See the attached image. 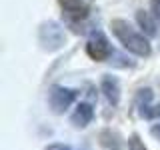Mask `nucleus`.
<instances>
[{"label": "nucleus", "instance_id": "f257e3e1", "mask_svg": "<svg viewBox=\"0 0 160 150\" xmlns=\"http://www.w3.org/2000/svg\"><path fill=\"white\" fill-rule=\"evenodd\" d=\"M110 28H112L114 36L118 38V42L122 44L128 52L136 54V56H150L152 48H150L148 38H144L138 30H134L126 20H122V18L112 20V22H110Z\"/></svg>", "mask_w": 160, "mask_h": 150}, {"label": "nucleus", "instance_id": "f03ea898", "mask_svg": "<svg viewBox=\"0 0 160 150\" xmlns=\"http://www.w3.org/2000/svg\"><path fill=\"white\" fill-rule=\"evenodd\" d=\"M38 40L42 44L44 50L48 52H54V50L62 48L64 42H66V34H64V28L56 22H44L40 26V32H38Z\"/></svg>", "mask_w": 160, "mask_h": 150}, {"label": "nucleus", "instance_id": "7ed1b4c3", "mask_svg": "<svg viewBox=\"0 0 160 150\" xmlns=\"http://www.w3.org/2000/svg\"><path fill=\"white\" fill-rule=\"evenodd\" d=\"M86 52H88V56L92 60H96V62H104V60L110 58V54H112V46H110L108 38L104 36L102 30H94V32L88 36Z\"/></svg>", "mask_w": 160, "mask_h": 150}, {"label": "nucleus", "instance_id": "20e7f679", "mask_svg": "<svg viewBox=\"0 0 160 150\" xmlns=\"http://www.w3.org/2000/svg\"><path fill=\"white\" fill-rule=\"evenodd\" d=\"M76 100V90L72 88H66V86H52L48 92V102H50V108L54 110L56 114H62L70 104Z\"/></svg>", "mask_w": 160, "mask_h": 150}, {"label": "nucleus", "instance_id": "39448f33", "mask_svg": "<svg viewBox=\"0 0 160 150\" xmlns=\"http://www.w3.org/2000/svg\"><path fill=\"white\" fill-rule=\"evenodd\" d=\"M60 8L64 10L68 20L72 22H78V20H84L90 12V4L88 0H58Z\"/></svg>", "mask_w": 160, "mask_h": 150}, {"label": "nucleus", "instance_id": "423d86ee", "mask_svg": "<svg viewBox=\"0 0 160 150\" xmlns=\"http://www.w3.org/2000/svg\"><path fill=\"white\" fill-rule=\"evenodd\" d=\"M152 102V90L150 88H140L136 94V100H134V106H136L138 114L142 118H152L154 116V106H150Z\"/></svg>", "mask_w": 160, "mask_h": 150}, {"label": "nucleus", "instance_id": "0eeeda50", "mask_svg": "<svg viewBox=\"0 0 160 150\" xmlns=\"http://www.w3.org/2000/svg\"><path fill=\"white\" fill-rule=\"evenodd\" d=\"M102 92L104 96H106V100L112 106H116V104L120 102V82L116 76H104L102 78Z\"/></svg>", "mask_w": 160, "mask_h": 150}, {"label": "nucleus", "instance_id": "6e6552de", "mask_svg": "<svg viewBox=\"0 0 160 150\" xmlns=\"http://www.w3.org/2000/svg\"><path fill=\"white\" fill-rule=\"evenodd\" d=\"M92 118H94V110H92V106L90 104H86V102H80L78 106H76V110H74V114H72V124L76 128H84V126H88L90 122H92Z\"/></svg>", "mask_w": 160, "mask_h": 150}, {"label": "nucleus", "instance_id": "1a4fd4ad", "mask_svg": "<svg viewBox=\"0 0 160 150\" xmlns=\"http://www.w3.org/2000/svg\"><path fill=\"white\" fill-rule=\"evenodd\" d=\"M136 20H138L140 26L146 30L148 36H154V34H156V24L150 20V14H148V12H144V10H138V12H136Z\"/></svg>", "mask_w": 160, "mask_h": 150}, {"label": "nucleus", "instance_id": "9d476101", "mask_svg": "<svg viewBox=\"0 0 160 150\" xmlns=\"http://www.w3.org/2000/svg\"><path fill=\"white\" fill-rule=\"evenodd\" d=\"M128 150H146V146L142 144V140H140L138 134H132L128 140Z\"/></svg>", "mask_w": 160, "mask_h": 150}, {"label": "nucleus", "instance_id": "9b49d317", "mask_svg": "<svg viewBox=\"0 0 160 150\" xmlns=\"http://www.w3.org/2000/svg\"><path fill=\"white\" fill-rule=\"evenodd\" d=\"M150 6H152V14H154V18L160 20V0H152V2H150Z\"/></svg>", "mask_w": 160, "mask_h": 150}, {"label": "nucleus", "instance_id": "f8f14e48", "mask_svg": "<svg viewBox=\"0 0 160 150\" xmlns=\"http://www.w3.org/2000/svg\"><path fill=\"white\" fill-rule=\"evenodd\" d=\"M46 150H72V148L66 144H50V146H46Z\"/></svg>", "mask_w": 160, "mask_h": 150}, {"label": "nucleus", "instance_id": "ddd939ff", "mask_svg": "<svg viewBox=\"0 0 160 150\" xmlns=\"http://www.w3.org/2000/svg\"><path fill=\"white\" fill-rule=\"evenodd\" d=\"M152 134L160 140V124H154V126H152Z\"/></svg>", "mask_w": 160, "mask_h": 150}, {"label": "nucleus", "instance_id": "4468645a", "mask_svg": "<svg viewBox=\"0 0 160 150\" xmlns=\"http://www.w3.org/2000/svg\"><path fill=\"white\" fill-rule=\"evenodd\" d=\"M154 116H160V104H158V106H154Z\"/></svg>", "mask_w": 160, "mask_h": 150}]
</instances>
